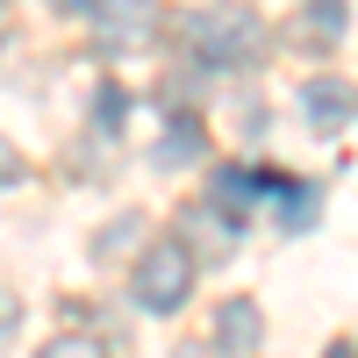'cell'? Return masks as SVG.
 Wrapping results in <instances>:
<instances>
[{
	"label": "cell",
	"mask_w": 358,
	"mask_h": 358,
	"mask_svg": "<svg viewBox=\"0 0 358 358\" xmlns=\"http://www.w3.org/2000/svg\"><path fill=\"white\" fill-rule=\"evenodd\" d=\"M322 358H358V351H351V344H330V351H322Z\"/></svg>",
	"instance_id": "obj_14"
},
{
	"label": "cell",
	"mask_w": 358,
	"mask_h": 358,
	"mask_svg": "<svg viewBox=\"0 0 358 358\" xmlns=\"http://www.w3.org/2000/svg\"><path fill=\"white\" fill-rule=\"evenodd\" d=\"M129 236H143V222H136V215H122V222H108V229H101V251L115 258V251L129 244Z\"/></svg>",
	"instance_id": "obj_11"
},
{
	"label": "cell",
	"mask_w": 358,
	"mask_h": 358,
	"mask_svg": "<svg viewBox=\"0 0 358 358\" xmlns=\"http://www.w3.org/2000/svg\"><path fill=\"white\" fill-rule=\"evenodd\" d=\"M265 187H273V179H258V172H244V165H222V172H215V201L229 208V215H244Z\"/></svg>",
	"instance_id": "obj_7"
},
{
	"label": "cell",
	"mask_w": 358,
	"mask_h": 358,
	"mask_svg": "<svg viewBox=\"0 0 358 358\" xmlns=\"http://www.w3.org/2000/svg\"><path fill=\"white\" fill-rule=\"evenodd\" d=\"M101 129H108V136L122 129V94H115V86H108V94H101Z\"/></svg>",
	"instance_id": "obj_12"
},
{
	"label": "cell",
	"mask_w": 358,
	"mask_h": 358,
	"mask_svg": "<svg viewBox=\"0 0 358 358\" xmlns=\"http://www.w3.org/2000/svg\"><path fill=\"white\" fill-rule=\"evenodd\" d=\"M194 151H201V129L187 122V115H179V122L165 129V143H158V158H165V165H187Z\"/></svg>",
	"instance_id": "obj_9"
},
{
	"label": "cell",
	"mask_w": 358,
	"mask_h": 358,
	"mask_svg": "<svg viewBox=\"0 0 358 358\" xmlns=\"http://www.w3.org/2000/svg\"><path fill=\"white\" fill-rule=\"evenodd\" d=\"M36 358H108V351H101L94 337H50V344H43Z\"/></svg>",
	"instance_id": "obj_10"
},
{
	"label": "cell",
	"mask_w": 358,
	"mask_h": 358,
	"mask_svg": "<svg viewBox=\"0 0 358 358\" xmlns=\"http://www.w3.org/2000/svg\"><path fill=\"white\" fill-rule=\"evenodd\" d=\"M94 43H101V57H129V50H143L158 36V0H94Z\"/></svg>",
	"instance_id": "obj_3"
},
{
	"label": "cell",
	"mask_w": 358,
	"mask_h": 358,
	"mask_svg": "<svg viewBox=\"0 0 358 358\" xmlns=\"http://www.w3.org/2000/svg\"><path fill=\"white\" fill-rule=\"evenodd\" d=\"M301 115H308V129H315V136H337L351 115H358V94H351L344 79L322 72V79H308V86H301Z\"/></svg>",
	"instance_id": "obj_4"
},
{
	"label": "cell",
	"mask_w": 358,
	"mask_h": 358,
	"mask_svg": "<svg viewBox=\"0 0 358 358\" xmlns=\"http://www.w3.org/2000/svg\"><path fill=\"white\" fill-rule=\"evenodd\" d=\"M179 229L201 244V258H229V251H236V222H229L222 201H215V208H187V215H179Z\"/></svg>",
	"instance_id": "obj_6"
},
{
	"label": "cell",
	"mask_w": 358,
	"mask_h": 358,
	"mask_svg": "<svg viewBox=\"0 0 358 358\" xmlns=\"http://www.w3.org/2000/svg\"><path fill=\"white\" fill-rule=\"evenodd\" d=\"M50 8H65V15H94V0H50Z\"/></svg>",
	"instance_id": "obj_13"
},
{
	"label": "cell",
	"mask_w": 358,
	"mask_h": 358,
	"mask_svg": "<svg viewBox=\"0 0 358 358\" xmlns=\"http://www.w3.org/2000/svg\"><path fill=\"white\" fill-rule=\"evenodd\" d=\"M129 287H136V308L143 315H179L187 294H194V251L187 244H143Z\"/></svg>",
	"instance_id": "obj_2"
},
{
	"label": "cell",
	"mask_w": 358,
	"mask_h": 358,
	"mask_svg": "<svg viewBox=\"0 0 358 358\" xmlns=\"http://www.w3.org/2000/svg\"><path fill=\"white\" fill-rule=\"evenodd\" d=\"M258 344H265V322H258V301H222L215 308V351L222 358H258Z\"/></svg>",
	"instance_id": "obj_5"
},
{
	"label": "cell",
	"mask_w": 358,
	"mask_h": 358,
	"mask_svg": "<svg viewBox=\"0 0 358 358\" xmlns=\"http://www.w3.org/2000/svg\"><path fill=\"white\" fill-rule=\"evenodd\" d=\"M187 50L201 57L208 72L258 65V57H265V22L251 8H201V15H187Z\"/></svg>",
	"instance_id": "obj_1"
},
{
	"label": "cell",
	"mask_w": 358,
	"mask_h": 358,
	"mask_svg": "<svg viewBox=\"0 0 358 358\" xmlns=\"http://www.w3.org/2000/svg\"><path fill=\"white\" fill-rule=\"evenodd\" d=\"M344 0H308V15H301V43H322V50H330V43H344Z\"/></svg>",
	"instance_id": "obj_8"
}]
</instances>
